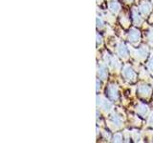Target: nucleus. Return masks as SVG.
I'll list each match as a JSON object with an SVG mask.
<instances>
[{
    "label": "nucleus",
    "instance_id": "16",
    "mask_svg": "<svg viewBox=\"0 0 153 143\" xmlns=\"http://www.w3.org/2000/svg\"><path fill=\"white\" fill-rule=\"evenodd\" d=\"M147 40H148V43H149L151 46H153V27L147 32Z\"/></svg>",
    "mask_w": 153,
    "mask_h": 143
},
{
    "label": "nucleus",
    "instance_id": "19",
    "mask_svg": "<svg viewBox=\"0 0 153 143\" xmlns=\"http://www.w3.org/2000/svg\"><path fill=\"white\" fill-rule=\"evenodd\" d=\"M131 133H132V138L135 141H138L139 139H140V135H139V133L137 131H132Z\"/></svg>",
    "mask_w": 153,
    "mask_h": 143
},
{
    "label": "nucleus",
    "instance_id": "21",
    "mask_svg": "<svg viewBox=\"0 0 153 143\" xmlns=\"http://www.w3.org/2000/svg\"><path fill=\"white\" fill-rule=\"evenodd\" d=\"M147 124L149 126H151V127H153V112L150 114V116H149V117H148V120H147Z\"/></svg>",
    "mask_w": 153,
    "mask_h": 143
},
{
    "label": "nucleus",
    "instance_id": "22",
    "mask_svg": "<svg viewBox=\"0 0 153 143\" xmlns=\"http://www.w3.org/2000/svg\"><path fill=\"white\" fill-rule=\"evenodd\" d=\"M102 43V37L100 36V35H99V33H97V44H98V45H99V44L100 45Z\"/></svg>",
    "mask_w": 153,
    "mask_h": 143
},
{
    "label": "nucleus",
    "instance_id": "9",
    "mask_svg": "<svg viewBox=\"0 0 153 143\" xmlns=\"http://www.w3.org/2000/svg\"><path fill=\"white\" fill-rule=\"evenodd\" d=\"M151 4H149L148 2H143L140 4V7H139V11L143 14V16H147L149 13L151 12Z\"/></svg>",
    "mask_w": 153,
    "mask_h": 143
},
{
    "label": "nucleus",
    "instance_id": "27",
    "mask_svg": "<svg viewBox=\"0 0 153 143\" xmlns=\"http://www.w3.org/2000/svg\"><path fill=\"white\" fill-rule=\"evenodd\" d=\"M152 5H153V0H152Z\"/></svg>",
    "mask_w": 153,
    "mask_h": 143
},
{
    "label": "nucleus",
    "instance_id": "11",
    "mask_svg": "<svg viewBox=\"0 0 153 143\" xmlns=\"http://www.w3.org/2000/svg\"><path fill=\"white\" fill-rule=\"evenodd\" d=\"M148 111H149V109H148V106L146 104H143V103H140L137 106L136 108V112L138 114H140L141 116H146V114L148 113Z\"/></svg>",
    "mask_w": 153,
    "mask_h": 143
},
{
    "label": "nucleus",
    "instance_id": "25",
    "mask_svg": "<svg viewBox=\"0 0 153 143\" xmlns=\"http://www.w3.org/2000/svg\"><path fill=\"white\" fill-rule=\"evenodd\" d=\"M124 2H126V3H132L133 0H124Z\"/></svg>",
    "mask_w": 153,
    "mask_h": 143
},
{
    "label": "nucleus",
    "instance_id": "26",
    "mask_svg": "<svg viewBox=\"0 0 153 143\" xmlns=\"http://www.w3.org/2000/svg\"><path fill=\"white\" fill-rule=\"evenodd\" d=\"M97 1H98V3H100L102 2V0H97Z\"/></svg>",
    "mask_w": 153,
    "mask_h": 143
},
{
    "label": "nucleus",
    "instance_id": "14",
    "mask_svg": "<svg viewBox=\"0 0 153 143\" xmlns=\"http://www.w3.org/2000/svg\"><path fill=\"white\" fill-rule=\"evenodd\" d=\"M121 23L123 24L124 28H127L129 26V24H130V20H129L128 16L126 15V14H123L121 16Z\"/></svg>",
    "mask_w": 153,
    "mask_h": 143
},
{
    "label": "nucleus",
    "instance_id": "1",
    "mask_svg": "<svg viewBox=\"0 0 153 143\" xmlns=\"http://www.w3.org/2000/svg\"><path fill=\"white\" fill-rule=\"evenodd\" d=\"M129 49L132 52V56L139 61H143L148 55V49L146 46H142L138 50H133L132 47H129Z\"/></svg>",
    "mask_w": 153,
    "mask_h": 143
},
{
    "label": "nucleus",
    "instance_id": "12",
    "mask_svg": "<svg viewBox=\"0 0 153 143\" xmlns=\"http://www.w3.org/2000/svg\"><path fill=\"white\" fill-rule=\"evenodd\" d=\"M132 17H133V22L136 26H140L143 23V18L141 17L140 13H138V10L136 8L132 9Z\"/></svg>",
    "mask_w": 153,
    "mask_h": 143
},
{
    "label": "nucleus",
    "instance_id": "15",
    "mask_svg": "<svg viewBox=\"0 0 153 143\" xmlns=\"http://www.w3.org/2000/svg\"><path fill=\"white\" fill-rule=\"evenodd\" d=\"M147 69H148V71H149L151 74H153V52L151 54L149 59H148V62H147Z\"/></svg>",
    "mask_w": 153,
    "mask_h": 143
},
{
    "label": "nucleus",
    "instance_id": "17",
    "mask_svg": "<svg viewBox=\"0 0 153 143\" xmlns=\"http://www.w3.org/2000/svg\"><path fill=\"white\" fill-rule=\"evenodd\" d=\"M103 20H102V18L100 17V16H97V27L99 29H102L103 28Z\"/></svg>",
    "mask_w": 153,
    "mask_h": 143
},
{
    "label": "nucleus",
    "instance_id": "4",
    "mask_svg": "<svg viewBox=\"0 0 153 143\" xmlns=\"http://www.w3.org/2000/svg\"><path fill=\"white\" fill-rule=\"evenodd\" d=\"M123 77L126 78L127 81H130V82H134V81H136V73L134 72V70L131 68L129 65H124L123 68Z\"/></svg>",
    "mask_w": 153,
    "mask_h": 143
},
{
    "label": "nucleus",
    "instance_id": "8",
    "mask_svg": "<svg viewBox=\"0 0 153 143\" xmlns=\"http://www.w3.org/2000/svg\"><path fill=\"white\" fill-rule=\"evenodd\" d=\"M107 94H108V97L112 100H117L119 97V92H118L117 85L110 84L107 88Z\"/></svg>",
    "mask_w": 153,
    "mask_h": 143
},
{
    "label": "nucleus",
    "instance_id": "5",
    "mask_svg": "<svg viewBox=\"0 0 153 143\" xmlns=\"http://www.w3.org/2000/svg\"><path fill=\"white\" fill-rule=\"evenodd\" d=\"M128 39L131 43H133V44H137V43L141 39L140 32H139L137 29L132 28L130 30V32H129V33H128Z\"/></svg>",
    "mask_w": 153,
    "mask_h": 143
},
{
    "label": "nucleus",
    "instance_id": "7",
    "mask_svg": "<svg viewBox=\"0 0 153 143\" xmlns=\"http://www.w3.org/2000/svg\"><path fill=\"white\" fill-rule=\"evenodd\" d=\"M138 93L142 97L147 98L148 97H150V94H151V88L146 84H142L139 86Z\"/></svg>",
    "mask_w": 153,
    "mask_h": 143
},
{
    "label": "nucleus",
    "instance_id": "24",
    "mask_svg": "<svg viewBox=\"0 0 153 143\" xmlns=\"http://www.w3.org/2000/svg\"><path fill=\"white\" fill-rule=\"evenodd\" d=\"M100 87V85L99 84V79L97 80V91H99V88Z\"/></svg>",
    "mask_w": 153,
    "mask_h": 143
},
{
    "label": "nucleus",
    "instance_id": "6",
    "mask_svg": "<svg viewBox=\"0 0 153 143\" xmlns=\"http://www.w3.org/2000/svg\"><path fill=\"white\" fill-rule=\"evenodd\" d=\"M117 54L123 60H126L128 58V52H127L126 46L124 45L123 42H120L117 45Z\"/></svg>",
    "mask_w": 153,
    "mask_h": 143
},
{
    "label": "nucleus",
    "instance_id": "18",
    "mask_svg": "<svg viewBox=\"0 0 153 143\" xmlns=\"http://www.w3.org/2000/svg\"><path fill=\"white\" fill-rule=\"evenodd\" d=\"M123 136H122V133H116V135L114 136V139L113 141L115 142H122L123 141Z\"/></svg>",
    "mask_w": 153,
    "mask_h": 143
},
{
    "label": "nucleus",
    "instance_id": "13",
    "mask_svg": "<svg viewBox=\"0 0 153 143\" xmlns=\"http://www.w3.org/2000/svg\"><path fill=\"white\" fill-rule=\"evenodd\" d=\"M120 9H121V6H120V4L117 0H111V1L109 2V10L113 13L117 14L120 12Z\"/></svg>",
    "mask_w": 153,
    "mask_h": 143
},
{
    "label": "nucleus",
    "instance_id": "3",
    "mask_svg": "<svg viewBox=\"0 0 153 143\" xmlns=\"http://www.w3.org/2000/svg\"><path fill=\"white\" fill-rule=\"evenodd\" d=\"M122 117L119 116L116 113H112V114L110 116V118L108 120V126L112 129V130H117L122 127Z\"/></svg>",
    "mask_w": 153,
    "mask_h": 143
},
{
    "label": "nucleus",
    "instance_id": "10",
    "mask_svg": "<svg viewBox=\"0 0 153 143\" xmlns=\"http://www.w3.org/2000/svg\"><path fill=\"white\" fill-rule=\"evenodd\" d=\"M98 75H99V77L102 80H105L107 78V75H108L107 69H106V67L102 63L98 65Z\"/></svg>",
    "mask_w": 153,
    "mask_h": 143
},
{
    "label": "nucleus",
    "instance_id": "23",
    "mask_svg": "<svg viewBox=\"0 0 153 143\" xmlns=\"http://www.w3.org/2000/svg\"><path fill=\"white\" fill-rule=\"evenodd\" d=\"M102 133H103V135H104L105 138H109V137H110V136H109V135H108V133H105V131H102Z\"/></svg>",
    "mask_w": 153,
    "mask_h": 143
},
{
    "label": "nucleus",
    "instance_id": "20",
    "mask_svg": "<svg viewBox=\"0 0 153 143\" xmlns=\"http://www.w3.org/2000/svg\"><path fill=\"white\" fill-rule=\"evenodd\" d=\"M140 77H141V78H143V79H145L146 77L148 78V74H147L145 70H143V69L141 70V75H140Z\"/></svg>",
    "mask_w": 153,
    "mask_h": 143
},
{
    "label": "nucleus",
    "instance_id": "2",
    "mask_svg": "<svg viewBox=\"0 0 153 143\" xmlns=\"http://www.w3.org/2000/svg\"><path fill=\"white\" fill-rule=\"evenodd\" d=\"M97 105L104 113H109L112 109V103L102 95H98L97 97Z\"/></svg>",
    "mask_w": 153,
    "mask_h": 143
}]
</instances>
